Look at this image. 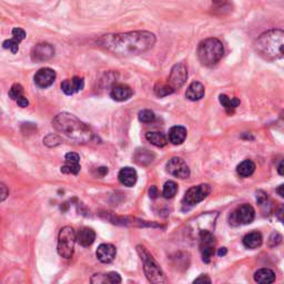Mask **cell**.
<instances>
[{"mask_svg": "<svg viewBox=\"0 0 284 284\" xmlns=\"http://www.w3.org/2000/svg\"><path fill=\"white\" fill-rule=\"evenodd\" d=\"M154 33L138 30L122 33H108L97 40V44L104 50L117 56H137L151 49L156 44Z\"/></svg>", "mask_w": 284, "mask_h": 284, "instance_id": "1", "label": "cell"}, {"mask_svg": "<svg viewBox=\"0 0 284 284\" xmlns=\"http://www.w3.org/2000/svg\"><path fill=\"white\" fill-rule=\"evenodd\" d=\"M52 126L67 139L79 143H87L94 139V133L90 128L79 120L76 116L68 112H61L57 115L52 120Z\"/></svg>", "mask_w": 284, "mask_h": 284, "instance_id": "2", "label": "cell"}, {"mask_svg": "<svg viewBox=\"0 0 284 284\" xmlns=\"http://www.w3.org/2000/svg\"><path fill=\"white\" fill-rule=\"evenodd\" d=\"M284 31L272 29L259 37L254 43V50L263 59L273 61L283 57Z\"/></svg>", "mask_w": 284, "mask_h": 284, "instance_id": "3", "label": "cell"}, {"mask_svg": "<svg viewBox=\"0 0 284 284\" xmlns=\"http://www.w3.org/2000/svg\"><path fill=\"white\" fill-rule=\"evenodd\" d=\"M224 55V47L218 38H208L200 43L198 47V58L206 67L218 64Z\"/></svg>", "mask_w": 284, "mask_h": 284, "instance_id": "4", "label": "cell"}, {"mask_svg": "<svg viewBox=\"0 0 284 284\" xmlns=\"http://www.w3.org/2000/svg\"><path fill=\"white\" fill-rule=\"evenodd\" d=\"M137 251L139 253L142 262H143V271L149 282L154 284L166 283V279L164 271L160 268V265L158 264V262L154 260L151 253L143 245H138Z\"/></svg>", "mask_w": 284, "mask_h": 284, "instance_id": "5", "label": "cell"}, {"mask_svg": "<svg viewBox=\"0 0 284 284\" xmlns=\"http://www.w3.org/2000/svg\"><path fill=\"white\" fill-rule=\"evenodd\" d=\"M76 231L71 227H65L60 230L58 237V253L65 259H70L73 256L74 244H76Z\"/></svg>", "mask_w": 284, "mask_h": 284, "instance_id": "6", "label": "cell"}, {"mask_svg": "<svg viewBox=\"0 0 284 284\" xmlns=\"http://www.w3.org/2000/svg\"><path fill=\"white\" fill-rule=\"evenodd\" d=\"M210 192L211 187L207 185V183H202V185L190 188L182 199V210L187 211L195 207L198 203L203 201L210 194Z\"/></svg>", "mask_w": 284, "mask_h": 284, "instance_id": "7", "label": "cell"}, {"mask_svg": "<svg viewBox=\"0 0 284 284\" xmlns=\"http://www.w3.org/2000/svg\"><path fill=\"white\" fill-rule=\"evenodd\" d=\"M256 218V210L250 204H242L230 215V223L232 225L250 224Z\"/></svg>", "mask_w": 284, "mask_h": 284, "instance_id": "8", "label": "cell"}, {"mask_svg": "<svg viewBox=\"0 0 284 284\" xmlns=\"http://www.w3.org/2000/svg\"><path fill=\"white\" fill-rule=\"evenodd\" d=\"M200 239V249L202 253L203 262L209 263L212 260L213 254H214L215 248V237L209 230H203L199 235Z\"/></svg>", "mask_w": 284, "mask_h": 284, "instance_id": "9", "label": "cell"}, {"mask_svg": "<svg viewBox=\"0 0 284 284\" xmlns=\"http://www.w3.org/2000/svg\"><path fill=\"white\" fill-rule=\"evenodd\" d=\"M166 171L179 179H188L190 177V169L187 162L181 158L174 157L166 162Z\"/></svg>", "mask_w": 284, "mask_h": 284, "instance_id": "10", "label": "cell"}, {"mask_svg": "<svg viewBox=\"0 0 284 284\" xmlns=\"http://www.w3.org/2000/svg\"><path fill=\"white\" fill-rule=\"evenodd\" d=\"M188 79V69L185 64H177L171 69L168 85L175 91L185 85Z\"/></svg>", "mask_w": 284, "mask_h": 284, "instance_id": "11", "label": "cell"}, {"mask_svg": "<svg viewBox=\"0 0 284 284\" xmlns=\"http://www.w3.org/2000/svg\"><path fill=\"white\" fill-rule=\"evenodd\" d=\"M53 56H55V48L47 43L36 45L31 50V60L35 62L50 60Z\"/></svg>", "mask_w": 284, "mask_h": 284, "instance_id": "12", "label": "cell"}, {"mask_svg": "<svg viewBox=\"0 0 284 284\" xmlns=\"http://www.w3.org/2000/svg\"><path fill=\"white\" fill-rule=\"evenodd\" d=\"M57 78L56 71L51 68H43L39 71H37L35 77H33V80L37 87L41 88V89H46L52 85L55 82Z\"/></svg>", "mask_w": 284, "mask_h": 284, "instance_id": "13", "label": "cell"}, {"mask_svg": "<svg viewBox=\"0 0 284 284\" xmlns=\"http://www.w3.org/2000/svg\"><path fill=\"white\" fill-rule=\"evenodd\" d=\"M26 38V31L22 28L12 29V38L5 40L2 43V47L5 49L10 50V51L16 55L19 50V45L22 41Z\"/></svg>", "mask_w": 284, "mask_h": 284, "instance_id": "14", "label": "cell"}, {"mask_svg": "<svg viewBox=\"0 0 284 284\" xmlns=\"http://www.w3.org/2000/svg\"><path fill=\"white\" fill-rule=\"evenodd\" d=\"M66 164L64 166H61V172L67 173V174H78L80 172V157H79L78 153L74 152H69L66 154L65 157Z\"/></svg>", "mask_w": 284, "mask_h": 284, "instance_id": "15", "label": "cell"}, {"mask_svg": "<svg viewBox=\"0 0 284 284\" xmlns=\"http://www.w3.org/2000/svg\"><path fill=\"white\" fill-rule=\"evenodd\" d=\"M133 95V90L131 89V87H129L128 85H124V83H118V85H115L111 88L110 91V97L115 100V101L122 102L127 101V100L130 99Z\"/></svg>", "mask_w": 284, "mask_h": 284, "instance_id": "16", "label": "cell"}, {"mask_svg": "<svg viewBox=\"0 0 284 284\" xmlns=\"http://www.w3.org/2000/svg\"><path fill=\"white\" fill-rule=\"evenodd\" d=\"M85 88V81L80 77H73L67 79L61 83V89L67 95H72L81 91Z\"/></svg>", "mask_w": 284, "mask_h": 284, "instance_id": "17", "label": "cell"}, {"mask_svg": "<svg viewBox=\"0 0 284 284\" xmlns=\"http://www.w3.org/2000/svg\"><path fill=\"white\" fill-rule=\"evenodd\" d=\"M95 254H97V258L100 262L110 263L115 260L117 250L112 244L103 243L98 246V250H97V252H95Z\"/></svg>", "mask_w": 284, "mask_h": 284, "instance_id": "18", "label": "cell"}, {"mask_svg": "<svg viewBox=\"0 0 284 284\" xmlns=\"http://www.w3.org/2000/svg\"><path fill=\"white\" fill-rule=\"evenodd\" d=\"M118 178H119V181L122 183L123 186L131 188L137 183L138 174L135 169L130 168V166H126V168H122L120 170Z\"/></svg>", "mask_w": 284, "mask_h": 284, "instance_id": "19", "label": "cell"}, {"mask_svg": "<svg viewBox=\"0 0 284 284\" xmlns=\"http://www.w3.org/2000/svg\"><path fill=\"white\" fill-rule=\"evenodd\" d=\"M76 240L82 246H90L95 240V232L91 228H81L76 233Z\"/></svg>", "mask_w": 284, "mask_h": 284, "instance_id": "20", "label": "cell"}, {"mask_svg": "<svg viewBox=\"0 0 284 284\" xmlns=\"http://www.w3.org/2000/svg\"><path fill=\"white\" fill-rule=\"evenodd\" d=\"M204 94H206L204 86L201 82L194 81L188 87V89L186 91V97L187 99H189L190 101H198V100L204 97Z\"/></svg>", "mask_w": 284, "mask_h": 284, "instance_id": "21", "label": "cell"}, {"mask_svg": "<svg viewBox=\"0 0 284 284\" xmlns=\"http://www.w3.org/2000/svg\"><path fill=\"white\" fill-rule=\"evenodd\" d=\"M187 129L181 126H174L169 130L168 140L174 145L182 144L187 138Z\"/></svg>", "mask_w": 284, "mask_h": 284, "instance_id": "22", "label": "cell"}, {"mask_svg": "<svg viewBox=\"0 0 284 284\" xmlns=\"http://www.w3.org/2000/svg\"><path fill=\"white\" fill-rule=\"evenodd\" d=\"M262 242H263L262 235L258 231L250 232L243 237V244L245 248L248 249H258L259 246H261Z\"/></svg>", "mask_w": 284, "mask_h": 284, "instance_id": "23", "label": "cell"}, {"mask_svg": "<svg viewBox=\"0 0 284 284\" xmlns=\"http://www.w3.org/2000/svg\"><path fill=\"white\" fill-rule=\"evenodd\" d=\"M154 153L148 149H138L135 153V160L138 165L148 166L154 160Z\"/></svg>", "mask_w": 284, "mask_h": 284, "instance_id": "24", "label": "cell"}, {"mask_svg": "<svg viewBox=\"0 0 284 284\" xmlns=\"http://www.w3.org/2000/svg\"><path fill=\"white\" fill-rule=\"evenodd\" d=\"M254 281L261 284L273 283L275 281V273L270 269H260L254 273Z\"/></svg>", "mask_w": 284, "mask_h": 284, "instance_id": "25", "label": "cell"}, {"mask_svg": "<svg viewBox=\"0 0 284 284\" xmlns=\"http://www.w3.org/2000/svg\"><path fill=\"white\" fill-rule=\"evenodd\" d=\"M219 101L222 104V107L227 111L228 115H232L237 107H239L240 100L237 98H229L227 95H219Z\"/></svg>", "mask_w": 284, "mask_h": 284, "instance_id": "26", "label": "cell"}, {"mask_svg": "<svg viewBox=\"0 0 284 284\" xmlns=\"http://www.w3.org/2000/svg\"><path fill=\"white\" fill-rule=\"evenodd\" d=\"M145 139H147L150 143L159 148L165 147V145L168 143V138H166L162 132L152 131L145 133Z\"/></svg>", "mask_w": 284, "mask_h": 284, "instance_id": "27", "label": "cell"}, {"mask_svg": "<svg viewBox=\"0 0 284 284\" xmlns=\"http://www.w3.org/2000/svg\"><path fill=\"white\" fill-rule=\"evenodd\" d=\"M256 171V165L251 160H244L237 166V172L242 178H248Z\"/></svg>", "mask_w": 284, "mask_h": 284, "instance_id": "28", "label": "cell"}, {"mask_svg": "<svg viewBox=\"0 0 284 284\" xmlns=\"http://www.w3.org/2000/svg\"><path fill=\"white\" fill-rule=\"evenodd\" d=\"M95 278H97V281H94L93 283H111V284H117L121 282V278L118 273L116 272H110L108 274H95Z\"/></svg>", "mask_w": 284, "mask_h": 284, "instance_id": "29", "label": "cell"}, {"mask_svg": "<svg viewBox=\"0 0 284 284\" xmlns=\"http://www.w3.org/2000/svg\"><path fill=\"white\" fill-rule=\"evenodd\" d=\"M178 192V185L174 181H166L164 186V191H162V195L166 199L173 198Z\"/></svg>", "mask_w": 284, "mask_h": 284, "instance_id": "30", "label": "cell"}, {"mask_svg": "<svg viewBox=\"0 0 284 284\" xmlns=\"http://www.w3.org/2000/svg\"><path fill=\"white\" fill-rule=\"evenodd\" d=\"M173 93L174 90L168 85V83H157V85L154 86V94L160 98L166 97V95H169Z\"/></svg>", "mask_w": 284, "mask_h": 284, "instance_id": "31", "label": "cell"}, {"mask_svg": "<svg viewBox=\"0 0 284 284\" xmlns=\"http://www.w3.org/2000/svg\"><path fill=\"white\" fill-rule=\"evenodd\" d=\"M9 98L11 100H15L17 101L19 98H22L24 95V88L22 85H19V83H15V85H12L10 90H9Z\"/></svg>", "mask_w": 284, "mask_h": 284, "instance_id": "32", "label": "cell"}, {"mask_svg": "<svg viewBox=\"0 0 284 284\" xmlns=\"http://www.w3.org/2000/svg\"><path fill=\"white\" fill-rule=\"evenodd\" d=\"M139 120L143 123H151L156 120V115L151 110H142L139 112Z\"/></svg>", "mask_w": 284, "mask_h": 284, "instance_id": "33", "label": "cell"}, {"mask_svg": "<svg viewBox=\"0 0 284 284\" xmlns=\"http://www.w3.org/2000/svg\"><path fill=\"white\" fill-rule=\"evenodd\" d=\"M257 201L258 203L260 204L261 208H266V210H268V207H270V200L268 194L264 193V192H259V195L257 197Z\"/></svg>", "mask_w": 284, "mask_h": 284, "instance_id": "34", "label": "cell"}, {"mask_svg": "<svg viewBox=\"0 0 284 284\" xmlns=\"http://www.w3.org/2000/svg\"><path fill=\"white\" fill-rule=\"evenodd\" d=\"M8 194H9L8 188L6 187V185H3V183L0 182V202L5 201L8 197Z\"/></svg>", "mask_w": 284, "mask_h": 284, "instance_id": "35", "label": "cell"}, {"mask_svg": "<svg viewBox=\"0 0 284 284\" xmlns=\"http://www.w3.org/2000/svg\"><path fill=\"white\" fill-rule=\"evenodd\" d=\"M193 283H211V279L208 277L206 274H202L200 275L198 279H195Z\"/></svg>", "mask_w": 284, "mask_h": 284, "instance_id": "36", "label": "cell"}, {"mask_svg": "<svg viewBox=\"0 0 284 284\" xmlns=\"http://www.w3.org/2000/svg\"><path fill=\"white\" fill-rule=\"evenodd\" d=\"M17 104H18L19 107H22V108H26L29 106V101H28V99L24 97V95H23L22 98H19L18 100H17Z\"/></svg>", "mask_w": 284, "mask_h": 284, "instance_id": "37", "label": "cell"}, {"mask_svg": "<svg viewBox=\"0 0 284 284\" xmlns=\"http://www.w3.org/2000/svg\"><path fill=\"white\" fill-rule=\"evenodd\" d=\"M149 194H150V198H151V199H156L158 197L159 192H158V189H157L156 186H152L151 188H150Z\"/></svg>", "mask_w": 284, "mask_h": 284, "instance_id": "38", "label": "cell"}, {"mask_svg": "<svg viewBox=\"0 0 284 284\" xmlns=\"http://www.w3.org/2000/svg\"><path fill=\"white\" fill-rule=\"evenodd\" d=\"M283 189H284V186H283V185L280 186V187L278 188V189H277V192H278L279 195H280V197H281V198L284 197V191H283Z\"/></svg>", "mask_w": 284, "mask_h": 284, "instance_id": "39", "label": "cell"}, {"mask_svg": "<svg viewBox=\"0 0 284 284\" xmlns=\"http://www.w3.org/2000/svg\"><path fill=\"white\" fill-rule=\"evenodd\" d=\"M227 252H228V250L225 249V248H221L219 251H218V256L219 257H223V256H225V254H227Z\"/></svg>", "mask_w": 284, "mask_h": 284, "instance_id": "40", "label": "cell"}, {"mask_svg": "<svg viewBox=\"0 0 284 284\" xmlns=\"http://www.w3.org/2000/svg\"><path fill=\"white\" fill-rule=\"evenodd\" d=\"M278 171H279V174L280 175H283V161L280 162V165H279V168H278Z\"/></svg>", "mask_w": 284, "mask_h": 284, "instance_id": "41", "label": "cell"}, {"mask_svg": "<svg viewBox=\"0 0 284 284\" xmlns=\"http://www.w3.org/2000/svg\"><path fill=\"white\" fill-rule=\"evenodd\" d=\"M282 214H283V208L281 207V209H280L279 212H278V216H279V220L280 221H283V218H282Z\"/></svg>", "mask_w": 284, "mask_h": 284, "instance_id": "42", "label": "cell"}]
</instances>
